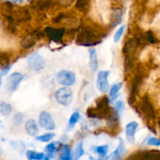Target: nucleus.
<instances>
[{
  "instance_id": "f257e3e1",
  "label": "nucleus",
  "mask_w": 160,
  "mask_h": 160,
  "mask_svg": "<svg viewBox=\"0 0 160 160\" xmlns=\"http://www.w3.org/2000/svg\"><path fill=\"white\" fill-rule=\"evenodd\" d=\"M102 37L101 33L95 28L91 26L84 27L79 32L77 43L84 46H92L101 42Z\"/></svg>"
},
{
  "instance_id": "f03ea898",
  "label": "nucleus",
  "mask_w": 160,
  "mask_h": 160,
  "mask_svg": "<svg viewBox=\"0 0 160 160\" xmlns=\"http://www.w3.org/2000/svg\"><path fill=\"white\" fill-rule=\"evenodd\" d=\"M109 101L107 96H102L96 100V107L88 108L87 110L88 117L90 118H104L106 117L111 109L109 106Z\"/></svg>"
},
{
  "instance_id": "7ed1b4c3",
  "label": "nucleus",
  "mask_w": 160,
  "mask_h": 160,
  "mask_svg": "<svg viewBox=\"0 0 160 160\" xmlns=\"http://www.w3.org/2000/svg\"><path fill=\"white\" fill-rule=\"evenodd\" d=\"M55 98L59 104L67 106L73 100V92L68 87L61 88L56 92Z\"/></svg>"
},
{
  "instance_id": "20e7f679",
  "label": "nucleus",
  "mask_w": 160,
  "mask_h": 160,
  "mask_svg": "<svg viewBox=\"0 0 160 160\" xmlns=\"http://www.w3.org/2000/svg\"><path fill=\"white\" fill-rule=\"evenodd\" d=\"M6 20L11 19L13 20L16 23H23L31 20V16L29 11L26 9H19L17 10L11 11L10 13L5 15Z\"/></svg>"
},
{
  "instance_id": "39448f33",
  "label": "nucleus",
  "mask_w": 160,
  "mask_h": 160,
  "mask_svg": "<svg viewBox=\"0 0 160 160\" xmlns=\"http://www.w3.org/2000/svg\"><path fill=\"white\" fill-rule=\"evenodd\" d=\"M56 80L58 83L62 85L69 87V86L73 85L76 81V76L74 73L70 70H62L59 71L56 75Z\"/></svg>"
},
{
  "instance_id": "423d86ee",
  "label": "nucleus",
  "mask_w": 160,
  "mask_h": 160,
  "mask_svg": "<svg viewBox=\"0 0 160 160\" xmlns=\"http://www.w3.org/2000/svg\"><path fill=\"white\" fill-rule=\"evenodd\" d=\"M43 37V34L40 31H34L31 34L25 36L20 42L21 47L24 49L31 48L37 43L38 41Z\"/></svg>"
},
{
  "instance_id": "0eeeda50",
  "label": "nucleus",
  "mask_w": 160,
  "mask_h": 160,
  "mask_svg": "<svg viewBox=\"0 0 160 160\" xmlns=\"http://www.w3.org/2000/svg\"><path fill=\"white\" fill-rule=\"evenodd\" d=\"M28 63L30 68L34 71H40L45 67V62L43 57L38 53H34L28 58Z\"/></svg>"
},
{
  "instance_id": "6e6552de",
  "label": "nucleus",
  "mask_w": 160,
  "mask_h": 160,
  "mask_svg": "<svg viewBox=\"0 0 160 160\" xmlns=\"http://www.w3.org/2000/svg\"><path fill=\"white\" fill-rule=\"evenodd\" d=\"M39 124L46 131H52L56 128V124L51 114L46 111H42L39 116Z\"/></svg>"
},
{
  "instance_id": "1a4fd4ad",
  "label": "nucleus",
  "mask_w": 160,
  "mask_h": 160,
  "mask_svg": "<svg viewBox=\"0 0 160 160\" xmlns=\"http://www.w3.org/2000/svg\"><path fill=\"white\" fill-rule=\"evenodd\" d=\"M45 32L48 38H49L52 42H61L65 34V28H53L51 27H47L45 29Z\"/></svg>"
},
{
  "instance_id": "9d476101",
  "label": "nucleus",
  "mask_w": 160,
  "mask_h": 160,
  "mask_svg": "<svg viewBox=\"0 0 160 160\" xmlns=\"http://www.w3.org/2000/svg\"><path fill=\"white\" fill-rule=\"evenodd\" d=\"M109 74V71H100L98 73V78H97V88L98 90L102 93H106L109 91V85L108 82V76Z\"/></svg>"
},
{
  "instance_id": "9b49d317",
  "label": "nucleus",
  "mask_w": 160,
  "mask_h": 160,
  "mask_svg": "<svg viewBox=\"0 0 160 160\" xmlns=\"http://www.w3.org/2000/svg\"><path fill=\"white\" fill-rule=\"evenodd\" d=\"M23 78V76L20 73L15 72V73H12L6 81V88L10 92H14L18 88L19 84H20Z\"/></svg>"
},
{
  "instance_id": "f8f14e48",
  "label": "nucleus",
  "mask_w": 160,
  "mask_h": 160,
  "mask_svg": "<svg viewBox=\"0 0 160 160\" xmlns=\"http://www.w3.org/2000/svg\"><path fill=\"white\" fill-rule=\"evenodd\" d=\"M131 159H160V151L152 150V151H142L134 153Z\"/></svg>"
},
{
  "instance_id": "ddd939ff",
  "label": "nucleus",
  "mask_w": 160,
  "mask_h": 160,
  "mask_svg": "<svg viewBox=\"0 0 160 160\" xmlns=\"http://www.w3.org/2000/svg\"><path fill=\"white\" fill-rule=\"evenodd\" d=\"M141 109L146 117L150 119L155 118V116H156L155 110L147 96H145L142 98V103H141Z\"/></svg>"
},
{
  "instance_id": "4468645a",
  "label": "nucleus",
  "mask_w": 160,
  "mask_h": 160,
  "mask_svg": "<svg viewBox=\"0 0 160 160\" xmlns=\"http://www.w3.org/2000/svg\"><path fill=\"white\" fill-rule=\"evenodd\" d=\"M139 45V39L137 38H130L123 47V52L125 55H134Z\"/></svg>"
},
{
  "instance_id": "2eb2a0df",
  "label": "nucleus",
  "mask_w": 160,
  "mask_h": 160,
  "mask_svg": "<svg viewBox=\"0 0 160 160\" xmlns=\"http://www.w3.org/2000/svg\"><path fill=\"white\" fill-rule=\"evenodd\" d=\"M142 75L141 73H138L137 75H135L134 80L132 81V84H131V95H130V100L131 102H134L135 99V97L137 93L138 92L139 88L141 87V84L142 83Z\"/></svg>"
},
{
  "instance_id": "dca6fc26",
  "label": "nucleus",
  "mask_w": 160,
  "mask_h": 160,
  "mask_svg": "<svg viewBox=\"0 0 160 160\" xmlns=\"http://www.w3.org/2000/svg\"><path fill=\"white\" fill-rule=\"evenodd\" d=\"M138 124L137 122H131L126 126V138L128 142L131 144L135 143V134L136 130H137Z\"/></svg>"
},
{
  "instance_id": "f3484780",
  "label": "nucleus",
  "mask_w": 160,
  "mask_h": 160,
  "mask_svg": "<svg viewBox=\"0 0 160 160\" xmlns=\"http://www.w3.org/2000/svg\"><path fill=\"white\" fill-rule=\"evenodd\" d=\"M123 16V10L121 8H115L112 9L110 17V24L112 27H116L120 24Z\"/></svg>"
},
{
  "instance_id": "a211bd4d",
  "label": "nucleus",
  "mask_w": 160,
  "mask_h": 160,
  "mask_svg": "<svg viewBox=\"0 0 160 160\" xmlns=\"http://www.w3.org/2000/svg\"><path fill=\"white\" fill-rule=\"evenodd\" d=\"M106 123L108 128L110 129H114L118 126L119 123V117L118 112L116 110L111 109L108 115L106 116Z\"/></svg>"
},
{
  "instance_id": "6ab92c4d",
  "label": "nucleus",
  "mask_w": 160,
  "mask_h": 160,
  "mask_svg": "<svg viewBox=\"0 0 160 160\" xmlns=\"http://www.w3.org/2000/svg\"><path fill=\"white\" fill-rule=\"evenodd\" d=\"M52 4V0H37L32 4V7L37 11H46Z\"/></svg>"
},
{
  "instance_id": "aec40b11",
  "label": "nucleus",
  "mask_w": 160,
  "mask_h": 160,
  "mask_svg": "<svg viewBox=\"0 0 160 160\" xmlns=\"http://www.w3.org/2000/svg\"><path fill=\"white\" fill-rule=\"evenodd\" d=\"M89 65H90V68L92 71H97L98 67V61L97 52L95 48L89 49Z\"/></svg>"
},
{
  "instance_id": "412c9836",
  "label": "nucleus",
  "mask_w": 160,
  "mask_h": 160,
  "mask_svg": "<svg viewBox=\"0 0 160 160\" xmlns=\"http://www.w3.org/2000/svg\"><path fill=\"white\" fill-rule=\"evenodd\" d=\"M25 130H26V132L31 136H35L38 132L37 123L32 119H30L25 123Z\"/></svg>"
},
{
  "instance_id": "4be33fe9",
  "label": "nucleus",
  "mask_w": 160,
  "mask_h": 160,
  "mask_svg": "<svg viewBox=\"0 0 160 160\" xmlns=\"http://www.w3.org/2000/svg\"><path fill=\"white\" fill-rule=\"evenodd\" d=\"M125 153H126V148H125L124 144H123V140L121 138H120V143H119V145L117 146V148L116 149V151L112 153V159H121L125 155Z\"/></svg>"
},
{
  "instance_id": "5701e85b",
  "label": "nucleus",
  "mask_w": 160,
  "mask_h": 160,
  "mask_svg": "<svg viewBox=\"0 0 160 160\" xmlns=\"http://www.w3.org/2000/svg\"><path fill=\"white\" fill-rule=\"evenodd\" d=\"M134 65V57L133 55H126L124 59V70L126 73L131 70Z\"/></svg>"
},
{
  "instance_id": "b1692460",
  "label": "nucleus",
  "mask_w": 160,
  "mask_h": 160,
  "mask_svg": "<svg viewBox=\"0 0 160 160\" xmlns=\"http://www.w3.org/2000/svg\"><path fill=\"white\" fill-rule=\"evenodd\" d=\"M12 112V106L10 104L5 102H0V113L3 116H8Z\"/></svg>"
},
{
  "instance_id": "393cba45",
  "label": "nucleus",
  "mask_w": 160,
  "mask_h": 160,
  "mask_svg": "<svg viewBox=\"0 0 160 160\" xmlns=\"http://www.w3.org/2000/svg\"><path fill=\"white\" fill-rule=\"evenodd\" d=\"M84 155V149H83V142H78L75 147L74 153H73V159L78 160L79 159L81 156Z\"/></svg>"
},
{
  "instance_id": "a878e982",
  "label": "nucleus",
  "mask_w": 160,
  "mask_h": 160,
  "mask_svg": "<svg viewBox=\"0 0 160 160\" xmlns=\"http://www.w3.org/2000/svg\"><path fill=\"white\" fill-rule=\"evenodd\" d=\"M27 158H28L29 160H41L44 159L45 156H44L43 153L42 152H37L34 151H28L27 152Z\"/></svg>"
},
{
  "instance_id": "bb28decb",
  "label": "nucleus",
  "mask_w": 160,
  "mask_h": 160,
  "mask_svg": "<svg viewBox=\"0 0 160 160\" xmlns=\"http://www.w3.org/2000/svg\"><path fill=\"white\" fill-rule=\"evenodd\" d=\"M61 147H62V145L59 142H52V143L49 144L45 147V151L48 153H52L60 149Z\"/></svg>"
},
{
  "instance_id": "cd10ccee",
  "label": "nucleus",
  "mask_w": 160,
  "mask_h": 160,
  "mask_svg": "<svg viewBox=\"0 0 160 160\" xmlns=\"http://www.w3.org/2000/svg\"><path fill=\"white\" fill-rule=\"evenodd\" d=\"M79 119H80V113L78 112H75L72 114L71 117H70V121H69V124H68V129L70 130V131L74 128L75 124H76L77 122L78 121Z\"/></svg>"
},
{
  "instance_id": "c85d7f7f",
  "label": "nucleus",
  "mask_w": 160,
  "mask_h": 160,
  "mask_svg": "<svg viewBox=\"0 0 160 160\" xmlns=\"http://www.w3.org/2000/svg\"><path fill=\"white\" fill-rule=\"evenodd\" d=\"M9 59H10V57H9L8 53L0 52V67L3 68V67L9 65Z\"/></svg>"
},
{
  "instance_id": "c756f323",
  "label": "nucleus",
  "mask_w": 160,
  "mask_h": 160,
  "mask_svg": "<svg viewBox=\"0 0 160 160\" xmlns=\"http://www.w3.org/2000/svg\"><path fill=\"white\" fill-rule=\"evenodd\" d=\"M61 149V156L60 159L62 160H70L71 159V152H70V150L69 149L67 145H64L62 148H60Z\"/></svg>"
},
{
  "instance_id": "7c9ffc66",
  "label": "nucleus",
  "mask_w": 160,
  "mask_h": 160,
  "mask_svg": "<svg viewBox=\"0 0 160 160\" xmlns=\"http://www.w3.org/2000/svg\"><path fill=\"white\" fill-rule=\"evenodd\" d=\"M108 149H109V146L107 145H104L96 147L95 151L100 158H104L107 154Z\"/></svg>"
},
{
  "instance_id": "2f4dec72",
  "label": "nucleus",
  "mask_w": 160,
  "mask_h": 160,
  "mask_svg": "<svg viewBox=\"0 0 160 160\" xmlns=\"http://www.w3.org/2000/svg\"><path fill=\"white\" fill-rule=\"evenodd\" d=\"M10 145L13 147L14 149L17 150L20 153H22L25 150V145L21 141H17V142H11Z\"/></svg>"
},
{
  "instance_id": "473e14b6",
  "label": "nucleus",
  "mask_w": 160,
  "mask_h": 160,
  "mask_svg": "<svg viewBox=\"0 0 160 160\" xmlns=\"http://www.w3.org/2000/svg\"><path fill=\"white\" fill-rule=\"evenodd\" d=\"M55 134L53 133H48V134H45L43 135H40L36 137V140L42 142H48L51 141L53 138Z\"/></svg>"
},
{
  "instance_id": "72a5a7b5",
  "label": "nucleus",
  "mask_w": 160,
  "mask_h": 160,
  "mask_svg": "<svg viewBox=\"0 0 160 160\" xmlns=\"http://www.w3.org/2000/svg\"><path fill=\"white\" fill-rule=\"evenodd\" d=\"M90 0H77L76 8L79 10H84L88 8Z\"/></svg>"
},
{
  "instance_id": "f704fd0d",
  "label": "nucleus",
  "mask_w": 160,
  "mask_h": 160,
  "mask_svg": "<svg viewBox=\"0 0 160 160\" xmlns=\"http://www.w3.org/2000/svg\"><path fill=\"white\" fill-rule=\"evenodd\" d=\"M122 84H122L121 82H119L112 86V88H111L110 89V92H109V95H110L111 97L114 96V95H116L118 93V92L122 88Z\"/></svg>"
},
{
  "instance_id": "c9c22d12",
  "label": "nucleus",
  "mask_w": 160,
  "mask_h": 160,
  "mask_svg": "<svg viewBox=\"0 0 160 160\" xmlns=\"http://www.w3.org/2000/svg\"><path fill=\"white\" fill-rule=\"evenodd\" d=\"M124 30H125V25H122V26L120 27L118 30H117V31L116 32L115 35H114V42H118L120 40V38H121L123 32H124Z\"/></svg>"
},
{
  "instance_id": "e433bc0d",
  "label": "nucleus",
  "mask_w": 160,
  "mask_h": 160,
  "mask_svg": "<svg viewBox=\"0 0 160 160\" xmlns=\"http://www.w3.org/2000/svg\"><path fill=\"white\" fill-rule=\"evenodd\" d=\"M23 121V115L21 112H17L14 115L13 117V122L16 125H20L22 124Z\"/></svg>"
},
{
  "instance_id": "4c0bfd02",
  "label": "nucleus",
  "mask_w": 160,
  "mask_h": 160,
  "mask_svg": "<svg viewBox=\"0 0 160 160\" xmlns=\"http://www.w3.org/2000/svg\"><path fill=\"white\" fill-rule=\"evenodd\" d=\"M148 145H153V146H159L160 145V140L156 138H150L148 140Z\"/></svg>"
},
{
  "instance_id": "58836bf2",
  "label": "nucleus",
  "mask_w": 160,
  "mask_h": 160,
  "mask_svg": "<svg viewBox=\"0 0 160 160\" xmlns=\"http://www.w3.org/2000/svg\"><path fill=\"white\" fill-rule=\"evenodd\" d=\"M65 18H66L65 14L62 13V12H61V13L58 14L56 17H55L54 18L52 19V22L55 23H60L62 20H64Z\"/></svg>"
},
{
  "instance_id": "ea45409f",
  "label": "nucleus",
  "mask_w": 160,
  "mask_h": 160,
  "mask_svg": "<svg viewBox=\"0 0 160 160\" xmlns=\"http://www.w3.org/2000/svg\"><path fill=\"white\" fill-rule=\"evenodd\" d=\"M59 5L64 7H68L70 6L73 3L74 0H57Z\"/></svg>"
},
{
  "instance_id": "a19ab883",
  "label": "nucleus",
  "mask_w": 160,
  "mask_h": 160,
  "mask_svg": "<svg viewBox=\"0 0 160 160\" xmlns=\"http://www.w3.org/2000/svg\"><path fill=\"white\" fill-rule=\"evenodd\" d=\"M123 108H124V104H123V102L122 101H117L115 103V110L117 112H121L123 109Z\"/></svg>"
},
{
  "instance_id": "79ce46f5",
  "label": "nucleus",
  "mask_w": 160,
  "mask_h": 160,
  "mask_svg": "<svg viewBox=\"0 0 160 160\" xmlns=\"http://www.w3.org/2000/svg\"><path fill=\"white\" fill-rule=\"evenodd\" d=\"M146 37L147 40L150 42V43H155L156 42V38L154 37V34L151 31H148V32L146 33Z\"/></svg>"
},
{
  "instance_id": "37998d69",
  "label": "nucleus",
  "mask_w": 160,
  "mask_h": 160,
  "mask_svg": "<svg viewBox=\"0 0 160 160\" xmlns=\"http://www.w3.org/2000/svg\"><path fill=\"white\" fill-rule=\"evenodd\" d=\"M11 67H12V66L11 65H8V66H6V67H3V68L2 69L1 76H5V75L7 74V73H9V70H11Z\"/></svg>"
},
{
  "instance_id": "c03bdc74",
  "label": "nucleus",
  "mask_w": 160,
  "mask_h": 160,
  "mask_svg": "<svg viewBox=\"0 0 160 160\" xmlns=\"http://www.w3.org/2000/svg\"><path fill=\"white\" fill-rule=\"evenodd\" d=\"M12 1L15 2H21L24 1V0H12Z\"/></svg>"
},
{
  "instance_id": "a18cd8bd",
  "label": "nucleus",
  "mask_w": 160,
  "mask_h": 160,
  "mask_svg": "<svg viewBox=\"0 0 160 160\" xmlns=\"http://www.w3.org/2000/svg\"><path fill=\"white\" fill-rule=\"evenodd\" d=\"M1 86H2V78L0 76V88H1Z\"/></svg>"
}]
</instances>
